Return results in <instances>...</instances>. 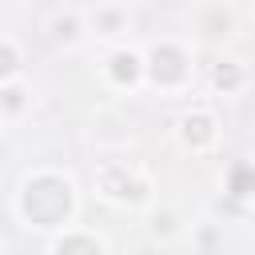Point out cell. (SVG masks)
<instances>
[{
  "label": "cell",
  "mask_w": 255,
  "mask_h": 255,
  "mask_svg": "<svg viewBox=\"0 0 255 255\" xmlns=\"http://www.w3.org/2000/svg\"><path fill=\"white\" fill-rule=\"evenodd\" d=\"M60 255H100V247L92 239H84V235H72V239L60 243Z\"/></svg>",
  "instance_id": "cell-4"
},
{
  "label": "cell",
  "mask_w": 255,
  "mask_h": 255,
  "mask_svg": "<svg viewBox=\"0 0 255 255\" xmlns=\"http://www.w3.org/2000/svg\"><path fill=\"white\" fill-rule=\"evenodd\" d=\"M20 96H24L20 88H8V92H4V108H20Z\"/></svg>",
  "instance_id": "cell-8"
},
{
  "label": "cell",
  "mask_w": 255,
  "mask_h": 255,
  "mask_svg": "<svg viewBox=\"0 0 255 255\" xmlns=\"http://www.w3.org/2000/svg\"><path fill=\"white\" fill-rule=\"evenodd\" d=\"M151 64H155V68H151L155 80H163V84H171V80L183 76V52H179V48H155Z\"/></svg>",
  "instance_id": "cell-2"
},
{
  "label": "cell",
  "mask_w": 255,
  "mask_h": 255,
  "mask_svg": "<svg viewBox=\"0 0 255 255\" xmlns=\"http://www.w3.org/2000/svg\"><path fill=\"white\" fill-rule=\"evenodd\" d=\"M112 76H116V80H131V76H135V56H131V52H120V56L112 60Z\"/></svg>",
  "instance_id": "cell-6"
},
{
  "label": "cell",
  "mask_w": 255,
  "mask_h": 255,
  "mask_svg": "<svg viewBox=\"0 0 255 255\" xmlns=\"http://www.w3.org/2000/svg\"><path fill=\"white\" fill-rule=\"evenodd\" d=\"M68 183L56 179V175H40L28 183V195H24V211L36 219V223H56L60 215H68Z\"/></svg>",
  "instance_id": "cell-1"
},
{
  "label": "cell",
  "mask_w": 255,
  "mask_h": 255,
  "mask_svg": "<svg viewBox=\"0 0 255 255\" xmlns=\"http://www.w3.org/2000/svg\"><path fill=\"white\" fill-rule=\"evenodd\" d=\"M215 80H219V84H227V88H231V84H235V80H239V72H231V68H227V72H223V68H219V72H215Z\"/></svg>",
  "instance_id": "cell-9"
},
{
  "label": "cell",
  "mask_w": 255,
  "mask_h": 255,
  "mask_svg": "<svg viewBox=\"0 0 255 255\" xmlns=\"http://www.w3.org/2000/svg\"><path fill=\"white\" fill-rule=\"evenodd\" d=\"M183 128H187V139H195V143H207V139H211V120H207V116H195V120H187Z\"/></svg>",
  "instance_id": "cell-5"
},
{
  "label": "cell",
  "mask_w": 255,
  "mask_h": 255,
  "mask_svg": "<svg viewBox=\"0 0 255 255\" xmlns=\"http://www.w3.org/2000/svg\"><path fill=\"white\" fill-rule=\"evenodd\" d=\"M104 187H108L112 195H139V183H135L131 175H120L116 167H108V171H104Z\"/></svg>",
  "instance_id": "cell-3"
},
{
  "label": "cell",
  "mask_w": 255,
  "mask_h": 255,
  "mask_svg": "<svg viewBox=\"0 0 255 255\" xmlns=\"http://www.w3.org/2000/svg\"><path fill=\"white\" fill-rule=\"evenodd\" d=\"M16 68V56H12V48L8 44H0V76H8Z\"/></svg>",
  "instance_id": "cell-7"
}]
</instances>
